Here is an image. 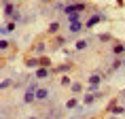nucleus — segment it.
Here are the masks:
<instances>
[{
  "mask_svg": "<svg viewBox=\"0 0 125 119\" xmlns=\"http://www.w3.org/2000/svg\"><path fill=\"white\" fill-rule=\"evenodd\" d=\"M100 83H102V74L100 72H93L89 77V87H87V92H98L100 89Z\"/></svg>",
  "mask_w": 125,
  "mask_h": 119,
  "instance_id": "f257e3e1",
  "label": "nucleus"
},
{
  "mask_svg": "<svg viewBox=\"0 0 125 119\" xmlns=\"http://www.w3.org/2000/svg\"><path fill=\"white\" fill-rule=\"evenodd\" d=\"M100 98H102V94H100V92H87L85 98H83V104L91 106V104H95V100H100Z\"/></svg>",
  "mask_w": 125,
  "mask_h": 119,
  "instance_id": "f03ea898",
  "label": "nucleus"
},
{
  "mask_svg": "<svg viewBox=\"0 0 125 119\" xmlns=\"http://www.w3.org/2000/svg\"><path fill=\"white\" fill-rule=\"evenodd\" d=\"M49 98H51V92H49L47 87H42V85H40L38 89H36V102H47Z\"/></svg>",
  "mask_w": 125,
  "mask_h": 119,
  "instance_id": "7ed1b4c3",
  "label": "nucleus"
},
{
  "mask_svg": "<svg viewBox=\"0 0 125 119\" xmlns=\"http://www.w3.org/2000/svg\"><path fill=\"white\" fill-rule=\"evenodd\" d=\"M104 19H106V17H104L102 13H95V15H91V17H89V19L85 21V28L89 30V28H93L95 24H100V21H104Z\"/></svg>",
  "mask_w": 125,
  "mask_h": 119,
  "instance_id": "20e7f679",
  "label": "nucleus"
},
{
  "mask_svg": "<svg viewBox=\"0 0 125 119\" xmlns=\"http://www.w3.org/2000/svg\"><path fill=\"white\" fill-rule=\"evenodd\" d=\"M49 74H51V68H47V66H38L36 68V72H34V79H47V77H49Z\"/></svg>",
  "mask_w": 125,
  "mask_h": 119,
  "instance_id": "39448f33",
  "label": "nucleus"
},
{
  "mask_svg": "<svg viewBox=\"0 0 125 119\" xmlns=\"http://www.w3.org/2000/svg\"><path fill=\"white\" fill-rule=\"evenodd\" d=\"M110 51H112L115 58H125V45H123V43H115Z\"/></svg>",
  "mask_w": 125,
  "mask_h": 119,
  "instance_id": "423d86ee",
  "label": "nucleus"
},
{
  "mask_svg": "<svg viewBox=\"0 0 125 119\" xmlns=\"http://www.w3.org/2000/svg\"><path fill=\"white\" fill-rule=\"evenodd\" d=\"M108 113H112V115H123V113H125V106H119L117 100H112L110 104H108Z\"/></svg>",
  "mask_w": 125,
  "mask_h": 119,
  "instance_id": "0eeeda50",
  "label": "nucleus"
},
{
  "mask_svg": "<svg viewBox=\"0 0 125 119\" xmlns=\"http://www.w3.org/2000/svg\"><path fill=\"white\" fill-rule=\"evenodd\" d=\"M83 30H85V24H83V21H76V24H70V34H76V36H79V34L83 32Z\"/></svg>",
  "mask_w": 125,
  "mask_h": 119,
  "instance_id": "6e6552de",
  "label": "nucleus"
},
{
  "mask_svg": "<svg viewBox=\"0 0 125 119\" xmlns=\"http://www.w3.org/2000/svg\"><path fill=\"white\" fill-rule=\"evenodd\" d=\"M34 102H36V92L26 89V94H23V104H34Z\"/></svg>",
  "mask_w": 125,
  "mask_h": 119,
  "instance_id": "1a4fd4ad",
  "label": "nucleus"
},
{
  "mask_svg": "<svg viewBox=\"0 0 125 119\" xmlns=\"http://www.w3.org/2000/svg\"><path fill=\"white\" fill-rule=\"evenodd\" d=\"M87 47H89V40H85V38H79L76 43H74V51H85Z\"/></svg>",
  "mask_w": 125,
  "mask_h": 119,
  "instance_id": "9d476101",
  "label": "nucleus"
},
{
  "mask_svg": "<svg viewBox=\"0 0 125 119\" xmlns=\"http://www.w3.org/2000/svg\"><path fill=\"white\" fill-rule=\"evenodd\" d=\"M15 13H17V11H15V4H13V2H4V15H7L9 19H11Z\"/></svg>",
  "mask_w": 125,
  "mask_h": 119,
  "instance_id": "9b49d317",
  "label": "nucleus"
},
{
  "mask_svg": "<svg viewBox=\"0 0 125 119\" xmlns=\"http://www.w3.org/2000/svg\"><path fill=\"white\" fill-rule=\"evenodd\" d=\"M70 70H72V66H70V64H59V66L51 68V72H70Z\"/></svg>",
  "mask_w": 125,
  "mask_h": 119,
  "instance_id": "f8f14e48",
  "label": "nucleus"
},
{
  "mask_svg": "<svg viewBox=\"0 0 125 119\" xmlns=\"http://www.w3.org/2000/svg\"><path fill=\"white\" fill-rule=\"evenodd\" d=\"M26 66H28V68L40 66V58H28V60H26Z\"/></svg>",
  "mask_w": 125,
  "mask_h": 119,
  "instance_id": "ddd939ff",
  "label": "nucleus"
},
{
  "mask_svg": "<svg viewBox=\"0 0 125 119\" xmlns=\"http://www.w3.org/2000/svg\"><path fill=\"white\" fill-rule=\"evenodd\" d=\"M45 49H47V45H45V43H40V40H38V43H36V45L32 47V51H34V53H38V55H40L42 51H45Z\"/></svg>",
  "mask_w": 125,
  "mask_h": 119,
  "instance_id": "4468645a",
  "label": "nucleus"
},
{
  "mask_svg": "<svg viewBox=\"0 0 125 119\" xmlns=\"http://www.w3.org/2000/svg\"><path fill=\"white\" fill-rule=\"evenodd\" d=\"M15 24H17V21H13V19H11V21L7 24V26L2 28V34H9V32H13V30H15Z\"/></svg>",
  "mask_w": 125,
  "mask_h": 119,
  "instance_id": "2eb2a0df",
  "label": "nucleus"
},
{
  "mask_svg": "<svg viewBox=\"0 0 125 119\" xmlns=\"http://www.w3.org/2000/svg\"><path fill=\"white\" fill-rule=\"evenodd\" d=\"M68 17V24H76V21H81V13H70L66 15Z\"/></svg>",
  "mask_w": 125,
  "mask_h": 119,
  "instance_id": "dca6fc26",
  "label": "nucleus"
},
{
  "mask_svg": "<svg viewBox=\"0 0 125 119\" xmlns=\"http://www.w3.org/2000/svg\"><path fill=\"white\" fill-rule=\"evenodd\" d=\"M70 89H72V94H74V96L83 94V85H81V83H72V85H70Z\"/></svg>",
  "mask_w": 125,
  "mask_h": 119,
  "instance_id": "f3484780",
  "label": "nucleus"
},
{
  "mask_svg": "<svg viewBox=\"0 0 125 119\" xmlns=\"http://www.w3.org/2000/svg\"><path fill=\"white\" fill-rule=\"evenodd\" d=\"M76 106H79V98H76V96L70 98V100L66 102V108H76Z\"/></svg>",
  "mask_w": 125,
  "mask_h": 119,
  "instance_id": "a211bd4d",
  "label": "nucleus"
},
{
  "mask_svg": "<svg viewBox=\"0 0 125 119\" xmlns=\"http://www.w3.org/2000/svg\"><path fill=\"white\" fill-rule=\"evenodd\" d=\"M38 79H32L30 81V83H28V89H30V92H36V89H38Z\"/></svg>",
  "mask_w": 125,
  "mask_h": 119,
  "instance_id": "6ab92c4d",
  "label": "nucleus"
},
{
  "mask_svg": "<svg viewBox=\"0 0 125 119\" xmlns=\"http://www.w3.org/2000/svg\"><path fill=\"white\" fill-rule=\"evenodd\" d=\"M55 32H59V21H53L49 26V34H55Z\"/></svg>",
  "mask_w": 125,
  "mask_h": 119,
  "instance_id": "aec40b11",
  "label": "nucleus"
},
{
  "mask_svg": "<svg viewBox=\"0 0 125 119\" xmlns=\"http://www.w3.org/2000/svg\"><path fill=\"white\" fill-rule=\"evenodd\" d=\"M13 85V81L11 79H2V83H0V89H7V87H11Z\"/></svg>",
  "mask_w": 125,
  "mask_h": 119,
  "instance_id": "412c9836",
  "label": "nucleus"
},
{
  "mask_svg": "<svg viewBox=\"0 0 125 119\" xmlns=\"http://www.w3.org/2000/svg\"><path fill=\"white\" fill-rule=\"evenodd\" d=\"M76 11H79V13L87 11V4H85V2H81V0H76Z\"/></svg>",
  "mask_w": 125,
  "mask_h": 119,
  "instance_id": "4be33fe9",
  "label": "nucleus"
},
{
  "mask_svg": "<svg viewBox=\"0 0 125 119\" xmlns=\"http://www.w3.org/2000/svg\"><path fill=\"white\" fill-rule=\"evenodd\" d=\"M59 85H64V87H70L72 83H70V79H68V77H62V79H59Z\"/></svg>",
  "mask_w": 125,
  "mask_h": 119,
  "instance_id": "5701e85b",
  "label": "nucleus"
},
{
  "mask_svg": "<svg viewBox=\"0 0 125 119\" xmlns=\"http://www.w3.org/2000/svg\"><path fill=\"white\" fill-rule=\"evenodd\" d=\"M55 45H57V47L66 45V38H64V36H55Z\"/></svg>",
  "mask_w": 125,
  "mask_h": 119,
  "instance_id": "b1692460",
  "label": "nucleus"
},
{
  "mask_svg": "<svg viewBox=\"0 0 125 119\" xmlns=\"http://www.w3.org/2000/svg\"><path fill=\"white\" fill-rule=\"evenodd\" d=\"M100 40H104V43H108V40H112V36L108 32H104V34H100Z\"/></svg>",
  "mask_w": 125,
  "mask_h": 119,
  "instance_id": "393cba45",
  "label": "nucleus"
},
{
  "mask_svg": "<svg viewBox=\"0 0 125 119\" xmlns=\"http://www.w3.org/2000/svg\"><path fill=\"white\" fill-rule=\"evenodd\" d=\"M40 66H51V62H49V58H40Z\"/></svg>",
  "mask_w": 125,
  "mask_h": 119,
  "instance_id": "a878e982",
  "label": "nucleus"
},
{
  "mask_svg": "<svg viewBox=\"0 0 125 119\" xmlns=\"http://www.w3.org/2000/svg\"><path fill=\"white\" fill-rule=\"evenodd\" d=\"M0 49H2V51H7V49H9V43H7V40H0Z\"/></svg>",
  "mask_w": 125,
  "mask_h": 119,
  "instance_id": "bb28decb",
  "label": "nucleus"
},
{
  "mask_svg": "<svg viewBox=\"0 0 125 119\" xmlns=\"http://www.w3.org/2000/svg\"><path fill=\"white\" fill-rule=\"evenodd\" d=\"M11 19H13V21H21V19H23V17H21V13H15L13 17H11Z\"/></svg>",
  "mask_w": 125,
  "mask_h": 119,
  "instance_id": "cd10ccee",
  "label": "nucleus"
},
{
  "mask_svg": "<svg viewBox=\"0 0 125 119\" xmlns=\"http://www.w3.org/2000/svg\"><path fill=\"white\" fill-rule=\"evenodd\" d=\"M108 119H119V117H117V115H110V117H108Z\"/></svg>",
  "mask_w": 125,
  "mask_h": 119,
  "instance_id": "c85d7f7f",
  "label": "nucleus"
},
{
  "mask_svg": "<svg viewBox=\"0 0 125 119\" xmlns=\"http://www.w3.org/2000/svg\"><path fill=\"white\" fill-rule=\"evenodd\" d=\"M28 119H38V117H28Z\"/></svg>",
  "mask_w": 125,
  "mask_h": 119,
  "instance_id": "c756f323",
  "label": "nucleus"
},
{
  "mask_svg": "<svg viewBox=\"0 0 125 119\" xmlns=\"http://www.w3.org/2000/svg\"><path fill=\"white\" fill-rule=\"evenodd\" d=\"M123 68H125V58H123Z\"/></svg>",
  "mask_w": 125,
  "mask_h": 119,
  "instance_id": "7c9ffc66",
  "label": "nucleus"
},
{
  "mask_svg": "<svg viewBox=\"0 0 125 119\" xmlns=\"http://www.w3.org/2000/svg\"><path fill=\"white\" fill-rule=\"evenodd\" d=\"M2 2H11V0H2Z\"/></svg>",
  "mask_w": 125,
  "mask_h": 119,
  "instance_id": "2f4dec72",
  "label": "nucleus"
},
{
  "mask_svg": "<svg viewBox=\"0 0 125 119\" xmlns=\"http://www.w3.org/2000/svg\"><path fill=\"white\" fill-rule=\"evenodd\" d=\"M42 2H49V0H42Z\"/></svg>",
  "mask_w": 125,
  "mask_h": 119,
  "instance_id": "473e14b6",
  "label": "nucleus"
},
{
  "mask_svg": "<svg viewBox=\"0 0 125 119\" xmlns=\"http://www.w3.org/2000/svg\"><path fill=\"white\" fill-rule=\"evenodd\" d=\"M70 119H76V117H70Z\"/></svg>",
  "mask_w": 125,
  "mask_h": 119,
  "instance_id": "72a5a7b5",
  "label": "nucleus"
},
{
  "mask_svg": "<svg viewBox=\"0 0 125 119\" xmlns=\"http://www.w3.org/2000/svg\"><path fill=\"white\" fill-rule=\"evenodd\" d=\"M123 96H125V89H123Z\"/></svg>",
  "mask_w": 125,
  "mask_h": 119,
  "instance_id": "f704fd0d",
  "label": "nucleus"
},
{
  "mask_svg": "<svg viewBox=\"0 0 125 119\" xmlns=\"http://www.w3.org/2000/svg\"><path fill=\"white\" fill-rule=\"evenodd\" d=\"M123 106H125V102H123Z\"/></svg>",
  "mask_w": 125,
  "mask_h": 119,
  "instance_id": "c9c22d12",
  "label": "nucleus"
}]
</instances>
